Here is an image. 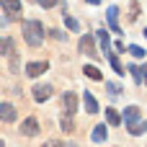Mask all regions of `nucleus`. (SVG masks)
Returning <instances> with one entry per match:
<instances>
[{"instance_id":"obj_1","label":"nucleus","mask_w":147,"mask_h":147,"mask_svg":"<svg viewBox=\"0 0 147 147\" xmlns=\"http://www.w3.org/2000/svg\"><path fill=\"white\" fill-rule=\"evenodd\" d=\"M23 39H26V44L28 47H39L41 41H44V26H41V21H23Z\"/></svg>"},{"instance_id":"obj_2","label":"nucleus","mask_w":147,"mask_h":147,"mask_svg":"<svg viewBox=\"0 0 147 147\" xmlns=\"http://www.w3.org/2000/svg\"><path fill=\"white\" fill-rule=\"evenodd\" d=\"M52 93H54V88H52L49 83H36V85H34V101H36V103L49 101V98H52Z\"/></svg>"},{"instance_id":"obj_3","label":"nucleus","mask_w":147,"mask_h":147,"mask_svg":"<svg viewBox=\"0 0 147 147\" xmlns=\"http://www.w3.org/2000/svg\"><path fill=\"white\" fill-rule=\"evenodd\" d=\"M62 109H65L67 116H72V114L78 111V96H75L72 90H67V93L62 96Z\"/></svg>"},{"instance_id":"obj_4","label":"nucleus","mask_w":147,"mask_h":147,"mask_svg":"<svg viewBox=\"0 0 147 147\" xmlns=\"http://www.w3.org/2000/svg\"><path fill=\"white\" fill-rule=\"evenodd\" d=\"M21 134H23V137H36V134H39V121H36L34 116L23 119V124H21Z\"/></svg>"},{"instance_id":"obj_5","label":"nucleus","mask_w":147,"mask_h":147,"mask_svg":"<svg viewBox=\"0 0 147 147\" xmlns=\"http://www.w3.org/2000/svg\"><path fill=\"white\" fill-rule=\"evenodd\" d=\"M0 5H3L8 18H18L21 16V0H0Z\"/></svg>"},{"instance_id":"obj_6","label":"nucleus","mask_w":147,"mask_h":147,"mask_svg":"<svg viewBox=\"0 0 147 147\" xmlns=\"http://www.w3.org/2000/svg\"><path fill=\"white\" fill-rule=\"evenodd\" d=\"M47 67H49V62H28L26 65V75L28 78H39L41 72H47Z\"/></svg>"},{"instance_id":"obj_7","label":"nucleus","mask_w":147,"mask_h":147,"mask_svg":"<svg viewBox=\"0 0 147 147\" xmlns=\"http://www.w3.org/2000/svg\"><path fill=\"white\" fill-rule=\"evenodd\" d=\"M0 121H5V124L16 121V106L13 103H0Z\"/></svg>"},{"instance_id":"obj_8","label":"nucleus","mask_w":147,"mask_h":147,"mask_svg":"<svg viewBox=\"0 0 147 147\" xmlns=\"http://www.w3.org/2000/svg\"><path fill=\"white\" fill-rule=\"evenodd\" d=\"M80 52L88 57H96V39L93 36H83L80 39Z\"/></svg>"},{"instance_id":"obj_9","label":"nucleus","mask_w":147,"mask_h":147,"mask_svg":"<svg viewBox=\"0 0 147 147\" xmlns=\"http://www.w3.org/2000/svg\"><path fill=\"white\" fill-rule=\"evenodd\" d=\"M0 54H5V57H13L16 54V41L10 36H3L0 39Z\"/></svg>"},{"instance_id":"obj_10","label":"nucleus","mask_w":147,"mask_h":147,"mask_svg":"<svg viewBox=\"0 0 147 147\" xmlns=\"http://www.w3.org/2000/svg\"><path fill=\"white\" fill-rule=\"evenodd\" d=\"M116 16H119V8L116 5H111L109 8V13H106V21H109V28L114 31V34H119L121 28H119V23H116Z\"/></svg>"},{"instance_id":"obj_11","label":"nucleus","mask_w":147,"mask_h":147,"mask_svg":"<svg viewBox=\"0 0 147 147\" xmlns=\"http://www.w3.org/2000/svg\"><path fill=\"white\" fill-rule=\"evenodd\" d=\"M121 119H124L127 124L140 121V109H137V106H127V109H124V114H121Z\"/></svg>"},{"instance_id":"obj_12","label":"nucleus","mask_w":147,"mask_h":147,"mask_svg":"<svg viewBox=\"0 0 147 147\" xmlns=\"http://www.w3.org/2000/svg\"><path fill=\"white\" fill-rule=\"evenodd\" d=\"M96 39L101 41V47H103V54L109 57V54H111V41H109V31H103V28H101V31L96 34Z\"/></svg>"},{"instance_id":"obj_13","label":"nucleus","mask_w":147,"mask_h":147,"mask_svg":"<svg viewBox=\"0 0 147 147\" xmlns=\"http://www.w3.org/2000/svg\"><path fill=\"white\" fill-rule=\"evenodd\" d=\"M127 129H129V134H134V137H140V134H145L147 132V121H134V124H127Z\"/></svg>"},{"instance_id":"obj_14","label":"nucleus","mask_w":147,"mask_h":147,"mask_svg":"<svg viewBox=\"0 0 147 147\" xmlns=\"http://www.w3.org/2000/svg\"><path fill=\"white\" fill-rule=\"evenodd\" d=\"M83 72H85V78H90V80H103L101 70H98V67H93V65H85V67H83Z\"/></svg>"},{"instance_id":"obj_15","label":"nucleus","mask_w":147,"mask_h":147,"mask_svg":"<svg viewBox=\"0 0 147 147\" xmlns=\"http://www.w3.org/2000/svg\"><path fill=\"white\" fill-rule=\"evenodd\" d=\"M83 101H85V111H88V114H98V103H96V98H93L90 93H85Z\"/></svg>"},{"instance_id":"obj_16","label":"nucleus","mask_w":147,"mask_h":147,"mask_svg":"<svg viewBox=\"0 0 147 147\" xmlns=\"http://www.w3.org/2000/svg\"><path fill=\"white\" fill-rule=\"evenodd\" d=\"M106 121H109L111 127H119V124H121V116H119V111H114V109H106Z\"/></svg>"},{"instance_id":"obj_17","label":"nucleus","mask_w":147,"mask_h":147,"mask_svg":"<svg viewBox=\"0 0 147 147\" xmlns=\"http://www.w3.org/2000/svg\"><path fill=\"white\" fill-rule=\"evenodd\" d=\"M106 140V124H98L93 129V142H103Z\"/></svg>"},{"instance_id":"obj_18","label":"nucleus","mask_w":147,"mask_h":147,"mask_svg":"<svg viewBox=\"0 0 147 147\" xmlns=\"http://www.w3.org/2000/svg\"><path fill=\"white\" fill-rule=\"evenodd\" d=\"M109 62H111V67H114V70H116L119 75H124V67H121V62H119V57H116L114 52L109 54Z\"/></svg>"},{"instance_id":"obj_19","label":"nucleus","mask_w":147,"mask_h":147,"mask_svg":"<svg viewBox=\"0 0 147 147\" xmlns=\"http://www.w3.org/2000/svg\"><path fill=\"white\" fill-rule=\"evenodd\" d=\"M72 129H75V124H72V116H67V114H65V116H62V132H67V134H70Z\"/></svg>"},{"instance_id":"obj_20","label":"nucleus","mask_w":147,"mask_h":147,"mask_svg":"<svg viewBox=\"0 0 147 147\" xmlns=\"http://www.w3.org/2000/svg\"><path fill=\"white\" fill-rule=\"evenodd\" d=\"M65 26H67L70 31H80V23H78L72 16H65Z\"/></svg>"},{"instance_id":"obj_21","label":"nucleus","mask_w":147,"mask_h":147,"mask_svg":"<svg viewBox=\"0 0 147 147\" xmlns=\"http://www.w3.org/2000/svg\"><path fill=\"white\" fill-rule=\"evenodd\" d=\"M129 54L137 57V59H142V57H145V49H142V47H129Z\"/></svg>"},{"instance_id":"obj_22","label":"nucleus","mask_w":147,"mask_h":147,"mask_svg":"<svg viewBox=\"0 0 147 147\" xmlns=\"http://www.w3.org/2000/svg\"><path fill=\"white\" fill-rule=\"evenodd\" d=\"M36 3H39L41 8H54V5H57V0H36Z\"/></svg>"},{"instance_id":"obj_23","label":"nucleus","mask_w":147,"mask_h":147,"mask_svg":"<svg viewBox=\"0 0 147 147\" xmlns=\"http://www.w3.org/2000/svg\"><path fill=\"white\" fill-rule=\"evenodd\" d=\"M137 13H140V5L132 3V16H129V21H137Z\"/></svg>"},{"instance_id":"obj_24","label":"nucleus","mask_w":147,"mask_h":147,"mask_svg":"<svg viewBox=\"0 0 147 147\" xmlns=\"http://www.w3.org/2000/svg\"><path fill=\"white\" fill-rule=\"evenodd\" d=\"M49 34H52L54 39H65V34H62V31H57V28H54V31H49Z\"/></svg>"},{"instance_id":"obj_25","label":"nucleus","mask_w":147,"mask_h":147,"mask_svg":"<svg viewBox=\"0 0 147 147\" xmlns=\"http://www.w3.org/2000/svg\"><path fill=\"white\" fill-rule=\"evenodd\" d=\"M44 147H65V145H62V142H47ZM67 147H72V145H67Z\"/></svg>"},{"instance_id":"obj_26","label":"nucleus","mask_w":147,"mask_h":147,"mask_svg":"<svg viewBox=\"0 0 147 147\" xmlns=\"http://www.w3.org/2000/svg\"><path fill=\"white\" fill-rule=\"evenodd\" d=\"M142 83H145V85H147V67H145V70H142Z\"/></svg>"},{"instance_id":"obj_27","label":"nucleus","mask_w":147,"mask_h":147,"mask_svg":"<svg viewBox=\"0 0 147 147\" xmlns=\"http://www.w3.org/2000/svg\"><path fill=\"white\" fill-rule=\"evenodd\" d=\"M88 3H90V5H98V3H101V0H88Z\"/></svg>"},{"instance_id":"obj_28","label":"nucleus","mask_w":147,"mask_h":147,"mask_svg":"<svg viewBox=\"0 0 147 147\" xmlns=\"http://www.w3.org/2000/svg\"><path fill=\"white\" fill-rule=\"evenodd\" d=\"M0 147H5V142H3V140H0Z\"/></svg>"},{"instance_id":"obj_29","label":"nucleus","mask_w":147,"mask_h":147,"mask_svg":"<svg viewBox=\"0 0 147 147\" xmlns=\"http://www.w3.org/2000/svg\"><path fill=\"white\" fill-rule=\"evenodd\" d=\"M145 36H147V28H145Z\"/></svg>"}]
</instances>
